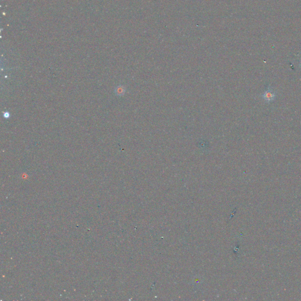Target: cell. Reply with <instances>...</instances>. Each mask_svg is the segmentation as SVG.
Listing matches in <instances>:
<instances>
[{
	"mask_svg": "<svg viewBox=\"0 0 301 301\" xmlns=\"http://www.w3.org/2000/svg\"><path fill=\"white\" fill-rule=\"evenodd\" d=\"M275 97V95L274 92L272 90H271L269 88H268V90L266 91H265L263 95V99L265 101H269V102L274 100Z\"/></svg>",
	"mask_w": 301,
	"mask_h": 301,
	"instance_id": "cell-1",
	"label": "cell"
}]
</instances>
